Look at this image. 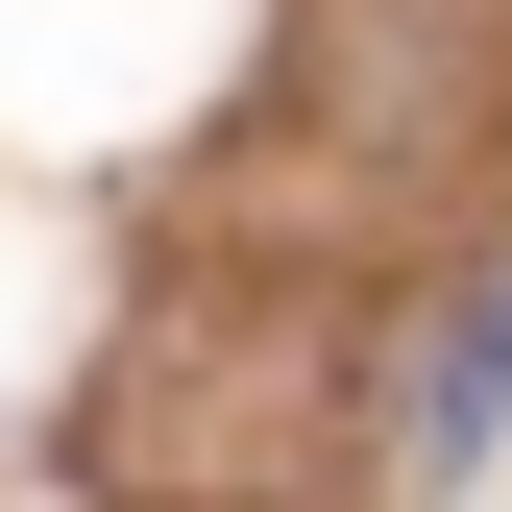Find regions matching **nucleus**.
Here are the masks:
<instances>
[{"label": "nucleus", "mask_w": 512, "mask_h": 512, "mask_svg": "<svg viewBox=\"0 0 512 512\" xmlns=\"http://www.w3.org/2000/svg\"><path fill=\"white\" fill-rule=\"evenodd\" d=\"M488 439H512V269H464V293L415 317V366H391V488H464Z\"/></svg>", "instance_id": "obj_1"}]
</instances>
